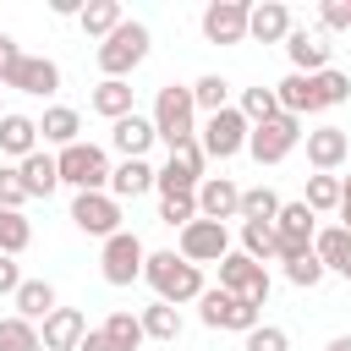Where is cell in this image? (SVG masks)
Returning <instances> with one entry per match:
<instances>
[{"label": "cell", "mask_w": 351, "mask_h": 351, "mask_svg": "<svg viewBox=\"0 0 351 351\" xmlns=\"http://www.w3.org/2000/svg\"><path fill=\"white\" fill-rule=\"evenodd\" d=\"M143 280L154 285V296L159 302H170V307H181V302H197L203 296V269L197 263H186L181 252H148L143 258Z\"/></svg>", "instance_id": "obj_1"}, {"label": "cell", "mask_w": 351, "mask_h": 351, "mask_svg": "<svg viewBox=\"0 0 351 351\" xmlns=\"http://www.w3.org/2000/svg\"><path fill=\"white\" fill-rule=\"evenodd\" d=\"M148 121H154V137L170 143V148L192 143V137H197V104H192V88L165 82L159 99H154V115H148Z\"/></svg>", "instance_id": "obj_2"}, {"label": "cell", "mask_w": 351, "mask_h": 351, "mask_svg": "<svg viewBox=\"0 0 351 351\" xmlns=\"http://www.w3.org/2000/svg\"><path fill=\"white\" fill-rule=\"evenodd\" d=\"M55 170H60V181L77 186V192H104V186H110V159H104L99 143H71V148H60V154H55Z\"/></svg>", "instance_id": "obj_3"}, {"label": "cell", "mask_w": 351, "mask_h": 351, "mask_svg": "<svg viewBox=\"0 0 351 351\" xmlns=\"http://www.w3.org/2000/svg\"><path fill=\"white\" fill-rule=\"evenodd\" d=\"M143 55H148V27H143V22H121V27L99 44V71L115 77V82H126V71L143 66Z\"/></svg>", "instance_id": "obj_4"}, {"label": "cell", "mask_w": 351, "mask_h": 351, "mask_svg": "<svg viewBox=\"0 0 351 351\" xmlns=\"http://www.w3.org/2000/svg\"><path fill=\"white\" fill-rule=\"evenodd\" d=\"M296 143H302V121H296V115H285V110H280L274 121H263V126H252V132H247V154H252L258 165H280Z\"/></svg>", "instance_id": "obj_5"}, {"label": "cell", "mask_w": 351, "mask_h": 351, "mask_svg": "<svg viewBox=\"0 0 351 351\" xmlns=\"http://www.w3.org/2000/svg\"><path fill=\"white\" fill-rule=\"evenodd\" d=\"M219 291H230V296L263 307V302H269V269L252 263L247 252H225V258H219Z\"/></svg>", "instance_id": "obj_6"}, {"label": "cell", "mask_w": 351, "mask_h": 351, "mask_svg": "<svg viewBox=\"0 0 351 351\" xmlns=\"http://www.w3.org/2000/svg\"><path fill=\"white\" fill-rule=\"evenodd\" d=\"M143 258H148V247L132 230H115L104 241V252H99V269H104L110 285H132V280H143Z\"/></svg>", "instance_id": "obj_7"}, {"label": "cell", "mask_w": 351, "mask_h": 351, "mask_svg": "<svg viewBox=\"0 0 351 351\" xmlns=\"http://www.w3.org/2000/svg\"><path fill=\"white\" fill-rule=\"evenodd\" d=\"M247 132H252V126L241 121V110H219V115H208L197 148H203V159H236V154L247 148Z\"/></svg>", "instance_id": "obj_8"}, {"label": "cell", "mask_w": 351, "mask_h": 351, "mask_svg": "<svg viewBox=\"0 0 351 351\" xmlns=\"http://www.w3.org/2000/svg\"><path fill=\"white\" fill-rule=\"evenodd\" d=\"M71 225L82 230V236H115L121 230V203L110 197V192H77L71 197Z\"/></svg>", "instance_id": "obj_9"}, {"label": "cell", "mask_w": 351, "mask_h": 351, "mask_svg": "<svg viewBox=\"0 0 351 351\" xmlns=\"http://www.w3.org/2000/svg\"><path fill=\"white\" fill-rule=\"evenodd\" d=\"M197 302H203L197 313H203V324H208V329H236V335L258 329V307H252V302H241V296H230V291H219V285H214V291H203Z\"/></svg>", "instance_id": "obj_10"}, {"label": "cell", "mask_w": 351, "mask_h": 351, "mask_svg": "<svg viewBox=\"0 0 351 351\" xmlns=\"http://www.w3.org/2000/svg\"><path fill=\"white\" fill-rule=\"evenodd\" d=\"M0 88H16V93H55V88H60V66L44 60V55H16V60L0 71Z\"/></svg>", "instance_id": "obj_11"}, {"label": "cell", "mask_w": 351, "mask_h": 351, "mask_svg": "<svg viewBox=\"0 0 351 351\" xmlns=\"http://www.w3.org/2000/svg\"><path fill=\"white\" fill-rule=\"evenodd\" d=\"M154 186H159V192H197V186H203V148H197V137L181 143V148H170V159H165V170L154 176Z\"/></svg>", "instance_id": "obj_12"}, {"label": "cell", "mask_w": 351, "mask_h": 351, "mask_svg": "<svg viewBox=\"0 0 351 351\" xmlns=\"http://www.w3.org/2000/svg\"><path fill=\"white\" fill-rule=\"evenodd\" d=\"M247 0H214L208 11H203V38L208 44H241L247 38Z\"/></svg>", "instance_id": "obj_13"}, {"label": "cell", "mask_w": 351, "mask_h": 351, "mask_svg": "<svg viewBox=\"0 0 351 351\" xmlns=\"http://www.w3.org/2000/svg\"><path fill=\"white\" fill-rule=\"evenodd\" d=\"M225 252H230L225 225H214V219H192V225L181 230V258H186V263H219Z\"/></svg>", "instance_id": "obj_14"}, {"label": "cell", "mask_w": 351, "mask_h": 351, "mask_svg": "<svg viewBox=\"0 0 351 351\" xmlns=\"http://www.w3.org/2000/svg\"><path fill=\"white\" fill-rule=\"evenodd\" d=\"M307 137V165L318 170V176H335L340 165H346V154H351V137L340 132V126H313V132H302Z\"/></svg>", "instance_id": "obj_15"}, {"label": "cell", "mask_w": 351, "mask_h": 351, "mask_svg": "<svg viewBox=\"0 0 351 351\" xmlns=\"http://www.w3.org/2000/svg\"><path fill=\"white\" fill-rule=\"evenodd\" d=\"M236 214H241V186L225 181V176H208V181L197 186V219L225 225V219H236Z\"/></svg>", "instance_id": "obj_16"}, {"label": "cell", "mask_w": 351, "mask_h": 351, "mask_svg": "<svg viewBox=\"0 0 351 351\" xmlns=\"http://www.w3.org/2000/svg\"><path fill=\"white\" fill-rule=\"evenodd\" d=\"M82 335H88V318H82L77 307H55V313L44 318V329H38V346H44V351H77Z\"/></svg>", "instance_id": "obj_17"}, {"label": "cell", "mask_w": 351, "mask_h": 351, "mask_svg": "<svg viewBox=\"0 0 351 351\" xmlns=\"http://www.w3.org/2000/svg\"><path fill=\"white\" fill-rule=\"evenodd\" d=\"M285 55H291V66H296L302 77H318V71H329V44H324V33L291 27V33H285Z\"/></svg>", "instance_id": "obj_18"}, {"label": "cell", "mask_w": 351, "mask_h": 351, "mask_svg": "<svg viewBox=\"0 0 351 351\" xmlns=\"http://www.w3.org/2000/svg\"><path fill=\"white\" fill-rule=\"evenodd\" d=\"M285 33H291V11H285L280 0H263V5L247 11V38H258V44H285Z\"/></svg>", "instance_id": "obj_19"}, {"label": "cell", "mask_w": 351, "mask_h": 351, "mask_svg": "<svg viewBox=\"0 0 351 351\" xmlns=\"http://www.w3.org/2000/svg\"><path fill=\"white\" fill-rule=\"evenodd\" d=\"M110 143H115V148H121L126 159H143V154H148V148H154L159 137H154V121L132 110V115H121V121L110 126Z\"/></svg>", "instance_id": "obj_20"}, {"label": "cell", "mask_w": 351, "mask_h": 351, "mask_svg": "<svg viewBox=\"0 0 351 351\" xmlns=\"http://www.w3.org/2000/svg\"><path fill=\"white\" fill-rule=\"evenodd\" d=\"M16 176H22V192L27 197H49L55 186H60V170H55V154H44V148H33L22 165H16Z\"/></svg>", "instance_id": "obj_21"}, {"label": "cell", "mask_w": 351, "mask_h": 351, "mask_svg": "<svg viewBox=\"0 0 351 351\" xmlns=\"http://www.w3.org/2000/svg\"><path fill=\"white\" fill-rule=\"evenodd\" d=\"M154 176H159V170H154L148 159H121V165L110 170V197H115V203H121V197H143V192L154 186Z\"/></svg>", "instance_id": "obj_22"}, {"label": "cell", "mask_w": 351, "mask_h": 351, "mask_svg": "<svg viewBox=\"0 0 351 351\" xmlns=\"http://www.w3.org/2000/svg\"><path fill=\"white\" fill-rule=\"evenodd\" d=\"M274 99H280V110L285 115H318V93H313V77H302V71H291L285 82H274Z\"/></svg>", "instance_id": "obj_23"}, {"label": "cell", "mask_w": 351, "mask_h": 351, "mask_svg": "<svg viewBox=\"0 0 351 351\" xmlns=\"http://www.w3.org/2000/svg\"><path fill=\"white\" fill-rule=\"evenodd\" d=\"M11 302H16V318H27V324H44V318L55 313V285H49V280H22Z\"/></svg>", "instance_id": "obj_24"}, {"label": "cell", "mask_w": 351, "mask_h": 351, "mask_svg": "<svg viewBox=\"0 0 351 351\" xmlns=\"http://www.w3.org/2000/svg\"><path fill=\"white\" fill-rule=\"evenodd\" d=\"M0 148H5V154H16V159H27V154L38 148V121H33V115L5 110V115H0Z\"/></svg>", "instance_id": "obj_25"}, {"label": "cell", "mask_w": 351, "mask_h": 351, "mask_svg": "<svg viewBox=\"0 0 351 351\" xmlns=\"http://www.w3.org/2000/svg\"><path fill=\"white\" fill-rule=\"evenodd\" d=\"M88 104H93V110H99V115L115 126L121 115H132V82H115V77H104V82L93 88V99H88Z\"/></svg>", "instance_id": "obj_26"}, {"label": "cell", "mask_w": 351, "mask_h": 351, "mask_svg": "<svg viewBox=\"0 0 351 351\" xmlns=\"http://www.w3.org/2000/svg\"><path fill=\"white\" fill-rule=\"evenodd\" d=\"M346 252H351V230H346V225H329V230H313V258L324 263V274H329V269L340 274V263H346Z\"/></svg>", "instance_id": "obj_27"}, {"label": "cell", "mask_w": 351, "mask_h": 351, "mask_svg": "<svg viewBox=\"0 0 351 351\" xmlns=\"http://www.w3.org/2000/svg\"><path fill=\"white\" fill-rule=\"evenodd\" d=\"M77 132H82V115H77V110H66V104L44 110V121H38V137H44V143H60V148H71V143H77Z\"/></svg>", "instance_id": "obj_28"}, {"label": "cell", "mask_w": 351, "mask_h": 351, "mask_svg": "<svg viewBox=\"0 0 351 351\" xmlns=\"http://www.w3.org/2000/svg\"><path fill=\"white\" fill-rule=\"evenodd\" d=\"M137 324H143V340H165V346H170V340L181 335V313H176L170 302L143 307V318H137Z\"/></svg>", "instance_id": "obj_29"}, {"label": "cell", "mask_w": 351, "mask_h": 351, "mask_svg": "<svg viewBox=\"0 0 351 351\" xmlns=\"http://www.w3.org/2000/svg\"><path fill=\"white\" fill-rule=\"evenodd\" d=\"M77 22H82V33H93V38H110L126 16H121V5H115V0H88Z\"/></svg>", "instance_id": "obj_30"}, {"label": "cell", "mask_w": 351, "mask_h": 351, "mask_svg": "<svg viewBox=\"0 0 351 351\" xmlns=\"http://www.w3.org/2000/svg\"><path fill=\"white\" fill-rule=\"evenodd\" d=\"M274 214H280V197L269 192V186H247L241 192V225H274Z\"/></svg>", "instance_id": "obj_31"}, {"label": "cell", "mask_w": 351, "mask_h": 351, "mask_svg": "<svg viewBox=\"0 0 351 351\" xmlns=\"http://www.w3.org/2000/svg\"><path fill=\"white\" fill-rule=\"evenodd\" d=\"M27 241H33V225H27V214H16V208H0V252H5V258H16V252H27Z\"/></svg>", "instance_id": "obj_32"}, {"label": "cell", "mask_w": 351, "mask_h": 351, "mask_svg": "<svg viewBox=\"0 0 351 351\" xmlns=\"http://www.w3.org/2000/svg\"><path fill=\"white\" fill-rule=\"evenodd\" d=\"M192 104H197V110H208V115L230 110V82H225V77H214V71H208V77H197V82H192Z\"/></svg>", "instance_id": "obj_33"}, {"label": "cell", "mask_w": 351, "mask_h": 351, "mask_svg": "<svg viewBox=\"0 0 351 351\" xmlns=\"http://www.w3.org/2000/svg\"><path fill=\"white\" fill-rule=\"evenodd\" d=\"M236 110H241V121H247V126H263V121H274V115H280V99H274V88H247Z\"/></svg>", "instance_id": "obj_34"}, {"label": "cell", "mask_w": 351, "mask_h": 351, "mask_svg": "<svg viewBox=\"0 0 351 351\" xmlns=\"http://www.w3.org/2000/svg\"><path fill=\"white\" fill-rule=\"evenodd\" d=\"M241 252H247L252 263H269V258L280 252V236H274V225H241Z\"/></svg>", "instance_id": "obj_35"}, {"label": "cell", "mask_w": 351, "mask_h": 351, "mask_svg": "<svg viewBox=\"0 0 351 351\" xmlns=\"http://www.w3.org/2000/svg\"><path fill=\"white\" fill-rule=\"evenodd\" d=\"M104 340H110L115 351H137V346H143V324H137L132 313H110V318H104Z\"/></svg>", "instance_id": "obj_36"}, {"label": "cell", "mask_w": 351, "mask_h": 351, "mask_svg": "<svg viewBox=\"0 0 351 351\" xmlns=\"http://www.w3.org/2000/svg\"><path fill=\"white\" fill-rule=\"evenodd\" d=\"M0 351H44V346H38V329L11 313V318H0Z\"/></svg>", "instance_id": "obj_37"}, {"label": "cell", "mask_w": 351, "mask_h": 351, "mask_svg": "<svg viewBox=\"0 0 351 351\" xmlns=\"http://www.w3.org/2000/svg\"><path fill=\"white\" fill-rule=\"evenodd\" d=\"M313 93H318V110H329V104H346V99H351V77L329 66V71H318V77H313Z\"/></svg>", "instance_id": "obj_38"}, {"label": "cell", "mask_w": 351, "mask_h": 351, "mask_svg": "<svg viewBox=\"0 0 351 351\" xmlns=\"http://www.w3.org/2000/svg\"><path fill=\"white\" fill-rule=\"evenodd\" d=\"M313 214H329L340 208V176H307V197H302Z\"/></svg>", "instance_id": "obj_39"}, {"label": "cell", "mask_w": 351, "mask_h": 351, "mask_svg": "<svg viewBox=\"0 0 351 351\" xmlns=\"http://www.w3.org/2000/svg\"><path fill=\"white\" fill-rule=\"evenodd\" d=\"M159 219L186 230V225L197 219V192H165V197H159Z\"/></svg>", "instance_id": "obj_40"}, {"label": "cell", "mask_w": 351, "mask_h": 351, "mask_svg": "<svg viewBox=\"0 0 351 351\" xmlns=\"http://www.w3.org/2000/svg\"><path fill=\"white\" fill-rule=\"evenodd\" d=\"M247 351H291V335L274 324H258V329H247Z\"/></svg>", "instance_id": "obj_41"}, {"label": "cell", "mask_w": 351, "mask_h": 351, "mask_svg": "<svg viewBox=\"0 0 351 351\" xmlns=\"http://www.w3.org/2000/svg\"><path fill=\"white\" fill-rule=\"evenodd\" d=\"M285 280H291V285H318V280H324V263H318L313 252H302V258L285 263Z\"/></svg>", "instance_id": "obj_42"}, {"label": "cell", "mask_w": 351, "mask_h": 351, "mask_svg": "<svg viewBox=\"0 0 351 351\" xmlns=\"http://www.w3.org/2000/svg\"><path fill=\"white\" fill-rule=\"evenodd\" d=\"M318 22H324L329 33L351 27V0H324V5H318Z\"/></svg>", "instance_id": "obj_43"}, {"label": "cell", "mask_w": 351, "mask_h": 351, "mask_svg": "<svg viewBox=\"0 0 351 351\" xmlns=\"http://www.w3.org/2000/svg\"><path fill=\"white\" fill-rule=\"evenodd\" d=\"M22 203H27L22 176H16V170H0V208H16V214H22Z\"/></svg>", "instance_id": "obj_44"}, {"label": "cell", "mask_w": 351, "mask_h": 351, "mask_svg": "<svg viewBox=\"0 0 351 351\" xmlns=\"http://www.w3.org/2000/svg\"><path fill=\"white\" fill-rule=\"evenodd\" d=\"M16 285H22V269H16V258L0 252V296H16Z\"/></svg>", "instance_id": "obj_45"}, {"label": "cell", "mask_w": 351, "mask_h": 351, "mask_svg": "<svg viewBox=\"0 0 351 351\" xmlns=\"http://www.w3.org/2000/svg\"><path fill=\"white\" fill-rule=\"evenodd\" d=\"M77 351H115V346H110V340H104V329H88V335H82V346H77Z\"/></svg>", "instance_id": "obj_46"}, {"label": "cell", "mask_w": 351, "mask_h": 351, "mask_svg": "<svg viewBox=\"0 0 351 351\" xmlns=\"http://www.w3.org/2000/svg\"><path fill=\"white\" fill-rule=\"evenodd\" d=\"M340 219H346V230H351V176H340Z\"/></svg>", "instance_id": "obj_47"}, {"label": "cell", "mask_w": 351, "mask_h": 351, "mask_svg": "<svg viewBox=\"0 0 351 351\" xmlns=\"http://www.w3.org/2000/svg\"><path fill=\"white\" fill-rule=\"evenodd\" d=\"M16 55H22V49H16V44H11V33H0V71H5V66H11V60H16Z\"/></svg>", "instance_id": "obj_48"}, {"label": "cell", "mask_w": 351, "mask_h": 351, "mask_svg": "<svg viewBox=\"0 0 351 351\" xmlns=\"http://www.w3.org/2000/svg\"><path fill=\"white\" fill-rule=\"evenodd\" d=\"M55 5V16H82V0H49Z\"/></svg>", "instance_id": "obj_49"}, {"label": "cell", "mask_w": 351, "mask_h": 351, "mask_svg": "<svg viewBox=\"0 0 351 351\" xmlns=\"http://www.w3.org/2000/svg\"><path fill=\"white\" fill-rule=\"evenodd\" d=\"M329 351H351V335H335V340H329Z\"/></svg>", "instance_id": "obj_50"}, {"label": "cell", "mask_w": 351, "mask_h": 351, "mask_svg": "<svg viewBox=\"0 0 351 351\" xmlns=\"http://www.w3.org/2000/svg\"><path fill=\"white\" fill-rule=\"evenodd\" d=\"M340 274H346V280H351V252H346V263H340Z\"/></svg>", "instance_id": "obj_51"}, {"label": "cell", "mask_w": 351, "mask_h": 351, "mask_svg": "<svg viewBox=\"0 0 351 351\" xmlns=\"http://www.w3.org/2000/svg\"><path fill=\"white\" fill-rule=\"evenodd\" d=\"M0 115H5V110H0Z\"/></svg>", "instance_id": "obj_52"}]
</instances>
